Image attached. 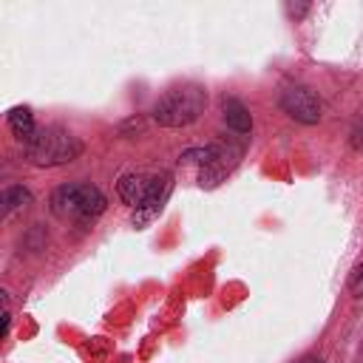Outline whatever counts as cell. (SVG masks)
<instances>
[{"mask_svg": "<svg viewBox=\"0 0 363 363\" xmlns=\"http://www.w3.org/2000/svg\"><path fill=\"white\" fill-rule=\"evenodd\" d=\"M204 108H207V91L196 82H184V85L164 91L156 99L150 113L162 128H184L196 122L204 113Z\"/></svg>", "mask_w": 363, "mask_h": 363, "instance_id": "1", "label": "cell"}, {"mask_svg": "<svg viewBox=\"0 0 363 363\" xmlns=\"http://www.w3.org/2000/svg\"><path fill=\"white\" fill-rule=\"evenodd\" d=\"M82 142L65 128H40L28 145H23V159L34 167H57L79 159Z\"/></svg>", "mask_w": 363, "mask_h": 363, "instance_id": "2", "label": "cell"}, {"mask_svg": "<svg viewBox=\"0 0 363 363\" xmlns=\"http://www.w3.org/2000/svg\"><path fill=\"white\" fill-rule=\"evenodd\" d=\"M244 156V145L235 139H218L216 145H210V162L199 170V184L201 187H216L218 182H224L235 164Z\"/></svg>", "mask_w": 363, "mask_h": 363, "instance_id": "3", "label": "cell"}, {"mask_svg": "<svg viewBox=\"0 0 363 363\" xmlns=\"http://www.w3.org/2000/svg\"><path fill=\"white\" fill-rule=\"evenodd\" d=\"M284 113H289L295 122L301 125H318L323 116V105L320 99L306 88V85H286L278 96Z\"/></svg>", "mask_w": 363, "mask_h": 363, "instance_id": "4", "label": "cell"}, {"mask_svg": "<svg viewBox=\"0 0 363 363\" xmlns=\"http://www.w3.org/2000/svg\"><path fill=\"white\" fill-rule=\"evenodd\" d=\"M170 190H173V176H170V173L150 176L147 193H145L142 204L133 210V227H145V224H150V221L162 213V207H164V201H167Z\"/></svg>", "mask_w": 363, "mask_h": 363, "instance_id": "5", "label": "cell"}, {"mask_svg": "<svg viewBox=\"0 0 363 363\" xmlns=\"http://www.w3.org/2000/svg\"><path fill=\"white\" fill-rule=\"evenodd\" d=\"M82 199H85V182H68L51 193L48 204L57 218H77L82 210Z\"/></svg>", "mask_w": 363, "mask_h": 363, "instance_id": "6", "label": "cell"}, {"mask_svg": "<svg viewBox=\"0 0 363 363\" xmlns=\"http://www.w3.org/2000/svg\"><path fill=\"white\" fill-rule=\"evenodd\" d=\"M221 111H224V122H227L230 130H235V133H241V136H247V133L252 130V113H250V108H247L241 99L227 96L224 105H221Z\"/></svg>", "mask_w": 363, "mask_h": 363, "instance_id": "7", "label": "cell"}, {"mask_svg": "<svg viewBox=\"0 0 363 363\" xmlns=\"http://www.w3.org/2000/svg\"><path fill=\"white\" fill-rule=\"evenodd\" d=\"M147 184H150V179H147L145 173H125V176L116 182V193H119V199H122L125 204L139 207L142 199H145V193H147Z\"/></svg>", "mask_w": 363, "mask_h": 363, "instance_id": "8", "label": "cell"}, {"mask_svg": "<svg viewBox=\"0 0 363 363\" xmlns=\"http://www.w3.org/2000/svg\"><path fill=\"white\" fill-rule=\"evenodd\" d=\"M6 119H9L11 133H14L23 145H28V142L34 139V133L40 130V128L34 125V113H31V108H11Z\"/></svg>", "mask_w": 363, "mask_h": 363, "instance_id": "9", "label": "cell"}, {"mask_svg": "<svg viewBox=\"0 0 363 363\" xmlns=\"http://www.w3.org/2000/svg\"><path fill=\"white\" fill-rule=\"evenodd\" d=\"M31 193L23 187V184H14V187H6L3 190V210L6 213H14V210H26L31 204Z\"/></svg>", "mask_w": 363, "mask_h": 363, "instance_id": "10", "label": "cell"}, {"mask_svg": "<svg viewBox=\"0 0 363 363\" xmlns=\"http://www.w3.org/2000/svg\"><path fill=\"white\" fill-rule=\"evenodd\" d=\"M179 162H182V164H199V167H204V164L210 162V145H207V147L184 150V153L179 156Z\"/></svg>", "mask_w": 363, "mask_h": 363, "instance_id": "11", "label": "cell"}, {"mask_svg": "<svg viewBox=\"0 0 363 363\" xmlns=\"http://www.w3.org/2000/svg\"><path fill=\"white\" fill-rule=\"evenodd\" d=\"M349 292L354 298H363V264H357L352 269V275H349Z\"/></svg>", "mask_w": 363, "mask_h": 363, "instance_id": "12", "label": "cell"}, {"mask_svg": "<svg viewBox=\"0 0 363 363\" xmlns=\"http://www.w3.org/2000/svg\"><path fill=\"white\" fill-rule=\"evenodd\" d=\"M298 363H323V360H320L318 354H306V357H301Z\"/></svg>", "mask_w": 363, "mask_h": 363, "instance_id": "13", "label": "cell"}]
</instances>
